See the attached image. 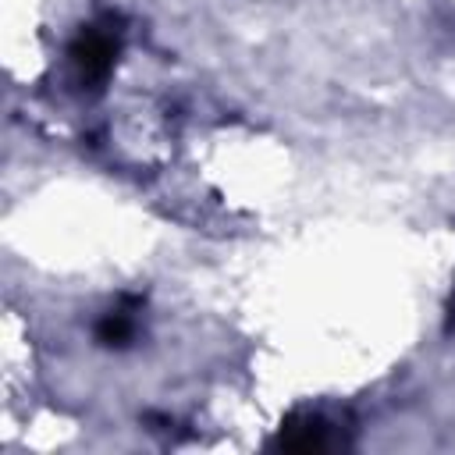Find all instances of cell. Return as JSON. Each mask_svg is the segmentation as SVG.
I'll use <instances>...</instances> for the list:
<instances>
[{
	"label": "cell",
	"instance_id": "6da1fadb",
	"mask_svg": "<svg viewBox=\"0 0 455 455\" xmlns=\"http://www.w3.org/2000/svg\"><path fill=\"white\" fill-rule=\"evenodd\" d=\"M114 53H117L114 39H110L107 32H96V28L82 32V36L75 39V46H71V60H75L82 82H100V78H107V71L114 68Z\"/></svg>",
	"mask_w": 455,
	"mask_h": 455
},
{
	"label": "cell",
	"instance_id": "7a4b0ae2",
	"mask_svg": "<svg viewBox=\"0 0 455 455\" xmlns=\"http://www.w3.org/2000/svg\"><path fill=\"white\" fill-rule=\"evenodd\" d=\"M281 444H288V448H299V451L320 448V444H323V427H320L316 419H309L306 427H295V423H288V427L281 430Z\"/></svg>",
	"mask_w": 455,
	"mask_h": 455
},
{
	"label": "cell",
	"instance_id": "3957f363",
	"mask_svg": "<svg viewBox=\"0 0 455 455\" xmlns=\"http://www.w3.org/2000/svg\"><path fill=\"white\" fill-rule=\"evenodd\" d=\"M107 341H121V338H128L132 334V320L124 316V313H114V316H107V323H103V331H100Z\"/></svg>",
	"mask_w": 455,
	"mask_h": 455
}]
</instances>
